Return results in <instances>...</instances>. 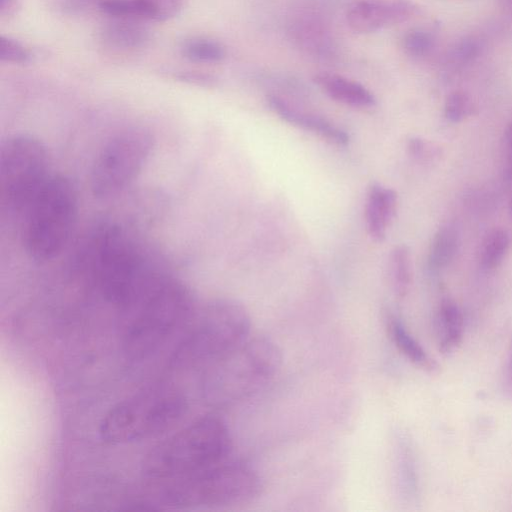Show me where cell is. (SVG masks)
I'll list each match as a JSON object with an SVG mask.
<instances>
[{"label": "cell", "mask_w": 512, "mask_h": 512, "mask_svg": "<svg viewBox=\"0 0 512 512\" xmlns=\"http://www.w3.org/2000/svg\"><path fill=\"white\" fill-rule=\"evenodd\" d=\"M314 82L333 100L356 108L372 107L375 96L357 81L341 75L321 72L314 76Z\"/></svg>", "instance_id": "11"}, {"label": "cell", "mask_w": 512, "mask_h": 512, "mask_svg": "<svg viewBox=\"0 0 512 512\" xmlns=\"http://www.w3.org/2000/svg\"><path fill=\"white\" fill-rule=\"evenodd\" d=\"M398 203L397 193L379 183H372L367 191L365 205L366 227L370 237L382 242L395 216Z\"/></svg>", "instance_id": "10"}, {"label": "cell", "mask_w": 512, "mask_h": 512, "mask_svg": "<svg viewBox=\"0 0 512 512\" xmlns=\"http://www.w3.org/2000/svg\"><path fill=\"white\" fill-rule=\"evenodd\" d=\"M91 244L90 266L97 289L106 301L124 308L150 273L137 249L116 225H100Z\"/></svg>", "instance_id": "5"}, {"label": "cell", "mask_w": 512, "mask_h": 512, "mask_svg": "<svg viewBox=\"0 0 512 512\" xmlns=\"http://www.w3.org/2000/svg\"><path fill=\"white\" fill-rule=\"evenodd\" d=\"M437 338L439 350L448 354L456 349L463 338V316L455 302L444 299L437 314Z\"/></svg>", "instance_id": "13"}, {"label": "cell", "mask_w": 512, "mask_h": 512, "mask_svg": "<svg viewBox=\"0 0 512 512\" xmlns=\"http://www.w3.org/2000/svg\"><path fill=\"white\" fill-rule=\"evenodd\" d=\"M175 77L182 82L203 87H212L217 82L213 75L197 71H181Z\"/></svg>", "instance_id": "25"}, {"label": "cell", "mask_w": 512, "mask_h": 512, "mask_svg": "<svg viewBox=\"0 0 512 512\" xmlns=\"http://www.w3.org/2000/svg\"><path fill=\"white\" fill-rule=\"evenodd\" d=\"M459 248V235L455 227L444 225L435 233L429 253L428 267L437 272L447 267L455 258Z\"/></svg>", "instance_id": "15"}, {"label": "cell", "mask_w": 512, "mask_h": 512, "mask_svg": "<svg viewBox=\"0 0 512 512\" xmlns=\"http://www.w3.org/2000/svg\"><path fill=\"white\" fill-rule=\"evenodd\" d=\"M509 210H510V213L512 215V199H511L510 204H509Z\"/></svg>", "instance_id": "30"}, {"label": "cell", "mask_w": 512, "mask_h": 512, "mask_svg": "<svg viewBox=\"0 0 512 512\" xmlns=\"http://www.w3.org/2000/svg\"><path fill=\"white\" fill-rule=\"evenodd\" d=\"M104 26L101 34L104 42L117 49H136L143 47L150 39V33L134 19L115 18Z\"/></svg>", "instance_id": "14"}, {"label": "cell", "mask_w": 512, "mask_h": 512, "mask_svg": "<svg viewBox=\"0 0 512 512\" xmlns=\"http://www.w3.org/2000/svg\"><path fill=\"white\" fill-rule=\"evenodd\" d=\"M385 322L391 341L406 359L428 372L438 370V364L429 356L414 336L411 335L401 319L391 313H387Z\"/></svg>", "instance_id": "12"}, {"label": "cell", "mask_w": 512, "mask_h": 512, "mask_svg": "<svg viewBox=\"0 0 512 512\" xmlns=\"http://www.w3.org/2000/svg\"><path fill=\"white\" fill-rule=\"evenodd\" d=\"M409 154L419 161H433L440 156V150L421 138H411L408 142Z\"/></svg>", "instance_id": "23"}, {"label": "cell", "mask_w": 512, "mask_h": 512, "mask_svg": "<svg viewBox=\"0 0 512 512\" xmlns=\"http://www.w3.org/2000/svg\"><path fill=\"white\" fill-rule=\"evenodd\" d=\"M500 4L504 11L512 17V0H500Z\"/></svg>", "instance_id": "29"}, {"label": "cell", "mask_w": 512, "mask_h": 512, "mask_svg": "<svg viewBox=\"0 0 512 512\" xmlns=\"http://www.w3.org/2000/svg\"><path fill=\"white\" fill-rule=\"evenodd\" d=\"M476 106L471 96L464 91L451 92L444 103V115L453 123L461 122L472 116Z\"/></svg>", "instance_id": "21"}, {"label": "cell", "mask_w": 512, "mask_h": 512, "mask_svg": "<svg viewBox=\"0 0 512 512\" xmlns=\"http://www.w3.org/2000/svg\"><path fill=\"white\" fill-rule=\"evenodd\" d=\"M267 102L271 110L294 126L317 134L336 145L343 146L349 142V135L346 131L326 118L299 110L279 95H269Z\"/></svg>", "instance_id": "9"}, {"label": "cell", "mask_w": 512, "mask_h": 512, "mask_svg": "<svg viewBox=\"0 0 512 512\" xmlns=\"http://www.w3.org/2000/svg\"><path fill=\"white\" fill-rule=\"evenodd\" d=\"M504 388L508 396L512 399V337L509 343L506 362L504 368Z\"/></svg>", "instance_id": "27"}, {"label": "cell", "mask_w": 512, "mask_h": 512, "mask_svg": "<svg viewBox=\"0 0 512 512\" xmlns=\"http://www.w3.org/2000/svg\"><path fill=\"white\" fill-rule=\"evenodd\" d=\"M481 41L474 36H465L457 40L445 55V64L449 68H463L473 63L482 52Z\"/></svg>", "instance_id": "20"}, {"label": "cell", "mask_w": 512, "mask_h": 512, "mask_svg": "<svg viewBox=\"0 0 512 512\" xmlns=\"http://www.w3.org/2000/svg\"><path fill=\"white\" fill-rule=\"evenodd\" d=\"M510 247V235L501 228L491 230L480 249V265L486 271L496 269L504 260Z\"/></svg>", "instance_id": "16"}, {"label": "cell", "mask_w": 512, "mask_h": 512, "mask_svg": "<svg viewBox=\"0 0 512 512\" xmlns=\"http://www.w3.org/2000/svg\"><path fill=\"white\" fill-rule=\"evenodd\" d=\"M182 55L197 63H217L226 57L225 47L218 41L206 37H192L181 45Z\"/></svg>", "instance_id": "17"}, {"label": "cell", "mask_w": 512, "mask_h": 512, "mask_svg": "<svg viewBox=\"0 0 512 512\" xmlns=\"http://www.w3.org/2000/svg\"><path fill=\"white\" fill-rule=\"evenodd\" d=\"M0 59L2 62L26 64L31 59L29 50L20 42L10 37H0Z\"/></svg>", "instance_id": "22"}, {"label": "cell", "mask_w": 512, "mask_h": 512, "mask_svg": "<svg viewBox=\"0 0 512 512\" xmlns=\"http://www.w3.org/2000/svg\"><path fill=\"white\" fill-rule=\"evenodd\" d=\"M19 7V0H0V17L9 18Z\"/></svg>", "instance_id": "28"}, {"label": "cell", "mask_w": 512, "mask_h": 512, "mask_svg": "<svg viewBox=\"0 0 512 512\" xmlns=\"http://www.w3.org/2000/svg\"><path fill=\"white\" fill-rule=\"evenodd\" d=\"M390 271L395 293L399 297H404L411 283V258L405 245H398L392 250Z\"/></svg>", "instance_id": "18"}, {"label": "cell", "mask_w": 512, "mask_h": 512, "mask_svg": "<svg viewBox=\"0 0 512 512\" xmlns=\"http://www.w3.org/2000/svg\"><path fill=\"white\" fill-rule=\"evenodd\" d=\"M186 409L179 392L164 386L148 387L111 408L99 433L108 443L140 441L171 428Z\"/></svg>", "instance_id": "4"}, {"label": "cell", "mask_w": 512, "mask_h": 512, "mask_svg": "<svg viewBox=\"0 0 512 512\" xmlns=\"http://www.w3.org/2000/svg\"><path fill=\"white\" fill-rule=\"evenodd\" d=\"M153 146V135L144 127H127L113 135L93 164L90 175L93 195L106 199L123 191L142 171Z\"/></svg>", "instance_id": "7"}, {"label": "cell", "mask_w": 512, "mask_h": 512, "mask_svg": "<svg viewBox=\"0 0 512 512\" xmlns=\"http://www.w3.org/2000/svg\"><path fill=\"white\" fill-rule=\"evenodd\" d=\"M186 0H155L157 22H164L177 16Z\"/></svg>", "instance_id": "24"}, {"label": "cell", "mask_w": 512, "mask_h": 512, "mask_svg": "<svg viewBox=\"0 0 512 512\" xmlns=\"http://www.w3.org/2000/svg\"><path fill=\"white\" fill-rule=\"evenodd\" d=\"M419 12L411 0H356L347 9L349 27L357 33H371L400 24Z\"/></svg>", "instance_id": "8"}, {"label": "cell", "mask_w": 512, "mask_h": 512, "mask_svg": "<svg viewBox=\"0 0 512 512\" xmlns=\"http://www.w3.org/2000/svg\"><path fill=\"white\" fill-rule=\"evenodd\" d=\"M279 346L265 336H251L205 369L204 393L211 404L234 405L264 389L282 366Z\"/></svg>", "instance_id": "2"}, {"label": "cell", "mask_w": 512, "mask_h": 512, "mask_svg": "<svg viewBox=\"0 0 512 512\" xmlns=\"http://www.w3.org/2000/svg\"><path fill=\"white\" fill-rule=\"evenodd\" d=\"M77 212L73 183L65 176L52 175L24 212L22 241L28 256L38 262L57 257L71 235Z\"/></svg>", "instance_id": "3"}, {"label": "cell", "mask_w": 512, "mask_h": 512, "mask_svg": "<svg viewBox=\"0 0 512 512\" xmlns=\"http://www.w3.org/2000/svg\"><path fill=\"white\" fill-rule=\"evenodd\" d=\"M504 175L508 180H512V121L506 126L504 131Z\"/></svg>", "instance_id": "26"}, {"label": "cell", "mask_w": 512, "mask_h": 512, "mask_svg": "<svg viewBox=\"0 0 512 512\" xmlns=\"http://www.w3.org/2000/svg\"><path fill=\"white\" fill-rule=\"evenodd\" d=\"M52 175L46 147L35 136L17 133L0 150V194L13 211L25 212Z\"/></svg>", "instance_id": "6"}, {"label": "cell", "mask_w": 512, "mask_h": 512, "mask_svg": "<svg viewBox=\"0 0 512 512\" xmlns=\"http://www.w3.org/2000/svg\"><path fill=\"white\" fill-rule=\"evenodd\" d=\"M437 36L432 29L417 27L407 31L402 38L404 52L415 59L429 56L435 49Z\"/></svg>", "instance_id": "19"}, {"label": "cell", "mask_w": 512, "mask_h": 512, "mask_svg": "<svg viewBox=\"0 0 512 512\" xmlns=\"http://www.w3.org/2000/svg\"><path fill=\"white\" fill-rule=\"evenodd\" d=\"M231 452L226 423L215 415H204L154 451L147 464V480L162 489L164 503L198 505L206 477L229 461Z\"/></svg>", "instance_id": "1"}]
</instances>
